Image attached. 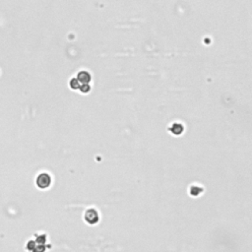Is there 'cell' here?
Segmentation results:
<instances>
[{"instance_id": "obj_1", "label": "cell", "mask_w": 252, "mask_h": 252, "mask_svg": "<svg viewBox=\"0 0 252 252\" xmlns=\"http://www.w3.org/2000/svg\"><path fill=\"white\" fill-rule=\"evenodd\" d=\"M50 181H51L50 176L48 173H46V172H43L41 174H39L37 178V183L38 186L41 188H45L48 186L50 184Z\"/></svg>"}, {"instance_id": "obj_2", "label": "cell", "mask_w": 252, "mask_h": 252, "mask_svg": "<svg viewBox=\"0 0 252 252\" xmlns=\"http://www.w3.org/2000/svg\"><path fill=\"white\" fill-rule=\"evenodd\" d=\"M91 80V75L87 71H81L78 74V81L83 82V84H88V82Z\"/></svg>"}, {"instance_id": "obj_3", "label": "cell", "mask_w": 252, "mask_h": 252, "mask_svg": "<svg viewBox=\"0 0 252 252\" xmlns=\"http://www.w3.org/2000/svg\"><path fill=\"white\" fill-rule=\"evenodd\" d=\"M70 86L72 87V88L76 89V88H80V85H79V81L78 79L76 78H73L72 80L70 81Z\"/></svg>"}]
</instances>
